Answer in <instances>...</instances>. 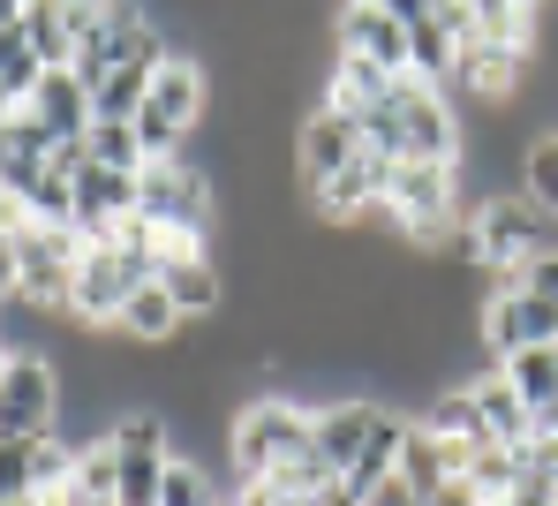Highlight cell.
<instances>
[{"instance_id": "obj_19", "label": "cell", "mask_w": 558, "mask_h": 506, "mask_svg": "<svg viewBox=\"0 0 558 506\" xmlns=\"http://www.w3.org/2000/svg\"><path fill=\"white\" fill-rule=\"evenodd\" d=\"M23 38L38 46L46 69H76V53H84V23L61 0H23Z\"/></svg>"}, {"instance_id": "obj_33", "label": "cell", "mask_w": 558, "mask_h": 506, "mask_svg": "<svg viewBox=\"0 0 558 506\" xmlns=\"http://www.w3.org/2000/svg\"><path fill=\"white\" fill-rule=\"evenodd\" d=\"M31 506H61V492H46V499H31Z\"/></svg>"}, {"instance_id": "obj_18", "label": "cell", "mask_w": 558, "mask_h": 506, "mask_svg": "<svg viewBox=\"0 0 558 506\" xmlns=\"http://www.w3.org/2000/svg\"><path fill=\"white\" fill-rule=\"evenodd\" d=\"M182 325H189V317L174 310V296H167L159 280H144V288L121 303V317H113V333H121L129 348H174V340H182Z\"/></svg>"}, {"instance_id": "obj_27", "label": "cell", "mask_w": 558, "mask_h": 506, "mask_svg": "<svg viewBox=\"0 0 558 506\" xmlns=\"http://www.w3.org/2000/svg\"><path fill=\"white\" fill-rule=\"evenodd\" d=\"M513 288H521V296H536V303H551V310H558V250H536V257H529V265L513 273Z\"/></svg>"}, {"instance_id": "obj_7", "label": "cell", "mask_w": 558, "mask_h": 506, "mask_svg": "<svg viewBox=\"0 0 558 506\" xmlns=\"http://www.w3.org/2000/svg\"><path fill=\"white\" fill-rule=\"evenodd\" d=\"M355 159H363V129H355L348 113L310 106V113L294 121V174H302V197H310V190H325L332 174H348Z\"/></svg>"}, {"instance_id": "obj_12", "label": "cell", "mask_w": 558, "mask_h": 506, "mask_svg": "<svg viewBox=\"0 0 558 506\" xmlns=\"http://www.w3.org/2000/svg\"><path fill=\"white\" fill-rule=\"evenodd\" d=\"M453 477H468V446H453V438H438V431H423V423H408V446H400V492L415 506H430Z\"/></svg>"}, {"instance_id": "obj_10", "label": "cell", "mask_w": 558, "mask_h": 506, "mask_svg": "<svg viewBox=\"0 0 558 506\" xmlns=\"http://www.w3.org/2000/svg\"><path fill=\"white\" fill-rule=\"evenodd\" d=\"M529 84V53L521 46H498V38H468L461 61H453V92L483 106V113H506L513 92Z\"/></svg>"}, {"instance_id": "obj_35", "label": "cell", "mask_w": 558, "mask_h": 506, "mask_svg": "<svg viewBox=\"0 0 558 506\" xmlns=\"http://www.w3.org/2000/svg\"><path fill=\"white\" fill-rule=\"evenodd\" d=\"M0 317H8V296H0Z\"/></svg>"}, {"instance_id": "obj_28", "label": "cell", "mask_w": 558, "mask_h": 506, "mask_svg": "<svg viewBox=\"0 0 558 506\" xmlns=\"http://www.w3.org/2000/svg\"><path fill=\"white\" fill-rule=\"evenodd\" d=\"M0 296H15V234H0Z\"/></svg>"}, {"instance_id": "obj_16", "label": "cell", "mask_w": 558, "mask_h": 506, "mask_svg": "<svg viewBox=\"0 0 558 506\" xmlns=\"http://www.w3.org/2000/svg\"><path fill=\"white\" fill-rule=\"evenodd\" d=\"M468 394H475V423H483V438H498V446H529V431H536V415L529 401L513 394V378L490 363V371H475L468 378Z\"/></svg>"}, {"instance_id": "obj_37", "label": "cell", "mask_w": 558, "mask_h": 506, "mask_svg": "<svg viewBox=\"0 0 558 506\" xmlns=\"http://www.w3.org/2000/svg\"><path fill=\"white\" fill-rule=\"evenodd\" d=\"M551 506H558V499H551Z\"/></svg>"}, {"instance_id": "obj_2", "label": "cell", "mask_w": 558, "mask_h": 506, "mask_svg": "<svg viewBox=\"0 0 558 506\" xmlns=\"http://www.w3.org/2000/svg\"><path fill=\"white\" fill-rule=\"evenodd\" d=\"M136 212H144L151 227L182 234V242H204L211 219H219V182H211V167L189 159V152L144 159V167H136Z\"/></svg>"}, {"instance_id": "obj_4", "label": "cell", "mask_w": 558, "mask_h": 506, "mask_svg": "<svg viewBox=\"0 0 558 506\" xmlns=\"http://www.w3.org/2000/svg\"><path fill=\"white\" fill-rule=\"evenodd\" d=\"M84 234L76 227H15V303L46 310V317H69L76 296V265H84Z\"/></svg>"}, {"instance_id": "obj_29", "label": "cell", "mask_w": 558, "mask_h": 506, "mask_svg": "<svg viewBox=\"0 0 558 506\" xmlns=\"http://www.w3.org/2000/svg\"><path fill=\"white\" fill-rule=\"evenodd\" d=\"M302 506H363V499H355V492H348V484H325V492H317V499H302Z\"/></svg>"}, {"instance_id": "obj_15", "label": "cell", "mask_w": 558, "mask_h": 506, "mask_svg": "<svg viewBox=\"0 0 558 506\" xmlns=\"http://www.w3.org/2000/svg\"><path fill=\"white\" fill-rule=\"evenodd\" d=\"M408 408H377V423H371V438H363V454H355V469L340 477L355 499H377L392 477H400V446H408Z\"/></svg>"}, {"instance_id": "obj_30", "label": "cell", "mask_w": 558, "mask_h": 506, "mask_svg": "<svg viewBox=\"0 0 558 506\" xmlns=\"http://www.w3.org/2000/svg\"><path fill=\"white\" fill-rule=\"evenodd\" d=\"M61 506H113V499H84V492H61Z\"/></svg>"}, {"instance_id": "obj_11", "label": "cell", "mask_w": 558, "mask_h": 506, "mask_svg": "<svg viewBox=\"0 0 558 506\" xmlns=\"http://www.w3.org/2000/svg\"><path fill=\"white\" fill-rule=\"evenodd\" d=\"M377 408H385V401H371V394H332V401H317L310 446H317V461H325L332 477H348V469H355V454H363V438H371Z\"/></svg>"}, {"instance_id": "obj_36", "label": "cell", "mask_w": 558, "mask_h": 506, "mask_svg": "<svg viewBox=\"0 0 558 506\" xmlns=\"http://www.w3.org/2000/svg\"><path fill=\"white\" fill-rule=\"evenodd\" d=\"M371 8H377V0H371Z\"/></svg>"}, {"instance_id": "obj_21", "label": "cell", "mask_w": 558, "mask_h": 506, "mask_svg": "<svg viewBox=\"0 0 558 506\" xmlns=\"http://www.w3.org/2000/svg\"><path fill=\"white\" fill-rule=\"evenodd\" d=\"M38 76H46V61H38V46L23 38V15H15V23H0V92L23 106L31 92H38Z\"/></svg>"}, {"instance_id": "obj_14", "label": "cell", "mask_w": 558, "mask_h": 506, "mask_svg": "<svg viewBox=\"0 0 558 506\" xmlns=\"http://www.w3.org/2000/svg\"><path fill=\"white\" fill-rule=\"evenodd\" d=\"M159 288L174 296L182 317H219V303H227V273H219V257L204 242H189V250H174L159 265Z\"/></svg>"}, {"instance_id": "obj_1", "label": "cell", "mask_w": 558, "mask_h": 506, "mask_svg": "<svg viewBox=\"0 0 558 506\" xmlns=\"http://www.w3.org/2000/svg\"><path fill=\"white\" fill-rule=\"evenodd\" d=\"M310 423H317V401H302V394H250V401L234 408V423H227V454H234V477H250V484H272L279 469H294L302 454H317L310 446Z\"/></svg>"}, {"instance_id": "obj_8", "label": "cell", "mask_w": 558, "mask_h": 506, "mask_svg": "<svg viewBox=\"0 0 558 506\" xmlns=\"http://www.w3.org/2000/svg\"><path fill=\"white\" fill-rule=\"evenodd\" d=\"M475 333H483L490 363H506V356H521V348H551L558 310L536 303V296H521V288H498V296H483V310H475Z\"/></svg>"}, {"instance_id": "obj_24", "label": "cell", "mask_w": 558, "mask_h": 506, "mask_svg": "<svg viewBox=\"0 0 558 506\" xmlns=\"http://www.w3.org/2000/svg\"><path fill=\"white\" fill-rule=\"evenodd\" d=\"M159 506H227V492L211 484V469L174 446V461H167V484H159Z\"/></svg>"}, {"instance_id": "obj_31", "label": "cell", "mask_w": 558, "mask_h": 506, "mask_svg": "<svg viewBox=\"0 0 558 506\" xmlns=\"http://www.w3.org/2000/svg\"><path fill=\"white\" fill-rule=\"evenodd\" d=\"M15 15H23V0H0V23H15Z\"/></svg>"}, {"instance_id": "obj_23", "label": "cell", "mask_w": 558, "mask_h": 506, "mask_svg": "<svg viewBox=\"0 0 558 506\" xmlns=\"http://www.w3.org/2000/svg\"><path fill=\"white\" fill-rule=\"evenodd\" d=\"M521 197L558 219V129L529 136V152H521Z\"/></svg>"}, {"instance_id": "obj_5", "label": "cell", "mask_w": 558, "mask_h": 506, "mask_svg": "<svg viewBox=\"0 0 558 506\" xmlns=\"http://www.w3.org/2000/svg\"><path fill=\"white\" fill-rule=\"evenodd\" d=\"M61 408H69V386H61L53 356H15L0 371V438L46 446V438H61Z\"/></svg>"}, {"instance_id": "obj_20", "label": "cell", "mask_w": 558, "mask_h": 506, "mask_svg": "<svg viewBox=\"0 0 558 506\" xmlns=\"http://www.w3.org/2000/svg\"><path fill=\"white\" fill-rule=\"evenodd\" d=\"M498 371L513 378V394L529 401V415H551V408H558V340H551V348H521V356H506Z\"/></svg>"}, {"instance_id": "obj_17", "label": "cell", "mask_w": 558, "mask_h": 506, "mask_svg": "<svg viewBox=\"0 0 558 506\" xmlns=\"http://www.w3.org/2000/svg\"><path fill=\"white\" fill-rule=\"evenodd\" d=\"M53 167V136L15 106L8 121H0V190H15V197H31L38 190V174Z\"/></svg>"}, {"instance_id": "obj_34", "label": "cell", "mask_w": 558, "mask_h": 506, "mask_svg": "<svg viewBox=\"0 0 558 506\" xmlns=\"http://www.w3.org/2000/svg\"><path fill=\"white\" fill-rule=\"evenodd\" d=\"M521 8H551V0H521Z\"/></svg>"}, {"instance_id": "obj_3", "label": "cell", "mask_w": 558, "mask_h": 506, "mask_svg": "<svg viewBox=\"0 0 558 506\" xmlns=\"http://www.w3.org/2000/svg\"><path fill=\"white\" fill-rule=\"evenodd\" d=\"M204 113H211V76H204L189 53H167L159 76H151V99H144V113H136L144 159H174L189 136L204 129Z\"/></svg>"}, {"instance_id": "obj_25", "label": "cell", "mask_w": 558, "mask_h": 506, "mask_svg": "<svg viewBox=\"0 0 558 506\" xmlns=\"http://www.w3.org/2000/svg\"><path fill=\"white\" fill-rule=\"evenodd\" d=\"M92 167H121V174H136L144 167V144H136V121H92Z\"/></svg>"}, {"instance_id": "obj_22", "label": "cell", "mask_w": 558, "mask_h": 506, "mask_svg": "<svg viewBox=\"0 0 558 506\" xmlns=\"http://www.w3.org/2000/svg\"><path fill=\"white\" fill-rule=\"evenodd\" d=\"M468 484H475L483 499H506V492L521 484V446H498V438H475V446H468Z\"/></svg>"}, {"instance_id": "obj_6", "label": "cell", "mask_w": 558, "mask_h": 506, "mask_svg": "<svg viewBox=\"0 0 558 506\" xmlns=\"http://www.w3.org/2000/svg\"><path fill=\"white\" fill-rule=\"evenodd\" d=\"M151 273L121 250V242H92L84 250V265H76V296H69V317L84 325V333H113V317H121V303L144 288Z\"/></svg>"}, {"instance_id": "obj_9", "label": "cell", "mask_w": 558, "mask_h": 506, "mask_svg": "<svg viewBox=\"0 0 558 506\" xmlns=\"http://www.w3.org/2000/svg\"><path fill=\"white\" fill-rule=\"evenodd\" d=\"M332 53L371 61L385 76H408V23H400L392 8H371V0H340V15H332Z\"/></svg>"}, {"instance_id": "obj_26", "label": "cell", "mask_w": 558, "mask_h": 506, "mask_svg": "<svg viewBox=\"0 0 558 506\" xmlns=\"http://www.w3.org/2000/svg\"><path fill=\"white\" fill-rule=\"evenodd\" d=\"M15 499H38V446L0 438V506H15Z\"/></svg>"}, {"instance_id": "obj_13", "label": "cell", "mask_w": 558, "mask_h": 506, "mask_svg": "<svg viewBox=\"0 0 558 506\" xmlns=\"http://www.w3.org/2000/svg\"><path fill=\"white\" fill-rule=\"evenodd\" d=\"M23 113H31L53 144L92 136V92H84V76H76V69H46V76H38V92L23 99Z\"/></svg>"}, {"instance_id": "obj_32", "label": "cell", "mask_w": 558, "mask_h": 506, "mask_svg": "<svg viewBox=\"0 0 558 506\" xmlns=\"http://www.w3.org/2000/svg\"><path fill=\"white\" fill-rule=\"evenodd\" d=\"M8 113H15V99H8V92H0V121H8Z\"/></svg>"}]
</instances>
